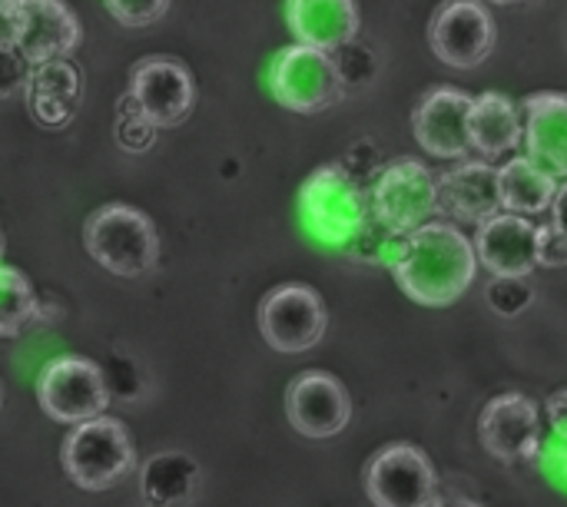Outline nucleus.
I'll list each match as a JSON object with an SVG mask.
<instances>
[{"label": "nucleus", "mask_w": 567, "mask_h": 507, "mask_svg": "<svg viewBox=\"0 0 567 507\" xmlns=\"http://www.w3.org/2000/svg\"><path fill=\"white\" fill-rule=\"evenodd\" d=\"M475 256L498 279H528L538 269V226L532 219L498 213L478 226Z\"/></svg>", "instance_id": "obj_15"}, {"label": "nucleus", "mask_w": 567, "mask_h": 507, "mask_svg": "<svg viewBox=\"0 0 567 507\" xmlns=\"http://www.w3.org/2000/svg\"><path fill=\"white\" fill-rule=\"evenodd\" d=\"M80 96H83V80H80V70L70 60L30 66L23 100H27L30 116L40 126H47V130L70 126L76 110H80Z\"/></svg>", "instance_id": "obj_19"}, {"label": "nucleus", "mask_w": 567, "mask_h": 507, "mask_svg": "<svg viewBox=\"0 0 567 507\" xmlns=\"http://www.w3.org/2000/svg\"><path fill=\"white\" fill-rule=\"evenodd\" d=\"M0 402H3V392H0Z\"/></svg>", "instance_id": "obj_33"}, {"label": "nucleus", "mask_w": 567, "mask_h": 507, "mask_svg": "<svg viewBox=\"0 0 567 507\" xmlns=\"http://www.w3.org/2000/svg\"><path fill=\"white\" fill-rule=\"evenodd\" d=\"M525 139L522 110L502 93H482L468 110V146L485 159H498L518 149Z\"/></svg>", "instance_id": "obj_21"}, {"label": "nucleus", "mask_w": 567, "mask_h": 507, "mask_svg": "<svg viewBox=\"0 0 567 507\" xmlns=\"http://www.w3.org/2000/svg\"><path fill=\"white\" fill-rule=\"evenodd\" d=\"M399 289L419 306L458 302L478 272L475 242L452 223H429L399 239L392 259Z\"/></svg>", "instance_id": "obj_1"}, {"label": "nucleus", "mask_w": 567, "mask_h": 507, "mask_svg": "<svg viewBox=\"0 0 567 507\" xmlns=\"http://www.w3.org/2000/svg\"><path fill=\"white\" fill-rule=\"evenodd\" d=\"M66 478L83 492H106L136 472V445L123 422L96 418L70 428L60 452Z\"/></svg>", "instance_id": "obj_4"}, {"label": "nucleus", "mask_w": 567, "mask_h": 507, "mask_svg": "<svg viewBox=\"0 0 567 507\" xmlns=\"http://www.w3.org/2000/svg\"><path fill=\"white\" fill-rule=\"evenodd\" d=\"M299 219L322 246L349 249L372 223V199L346 166L329 163L302 183Z\"/></svg>", "instance_id": "obj_2"}, {"label": "nucleus", "mask_w": 567, "mask_h": 507, "mask_svg": "<svg viewBox=\"0 0 567 507\" xmlns=\"http://www.w3.org/2000/svg\"><path fill=\"white\" fill-rule=\"evenodd\" d=\"M269 90L292 113H322L342 100L346 80L329 53L296 43L272 56Z\"/></svg>", "instance_id": "obj_7"}, {"label": "nucleus", "mask_w": 567, "mask_h": 507, "mask_svg": "<svg viewBox=\"0 0 567 507\" xmlns=\"http://www.w3.org/2000/svg\"><path fill=\"white\" fill-rule=\"evenodd\" d=\"M37 399L53 422L70 428L96 422L110 408V389L103 369L80 355H60L47 362L37 379Z\"/></svg>", "instance_id": "obj_6"}, {"label": "nucleus", "mask_w": 567, "mask_h": 507, "mask_svg": "<svg viewBox=\"0 0 567 507\" xmlns=\"http://www.w3.org/2000/svg\"><path fill=\"white\" fill-rule=\"evenodd\" d=\"M83 30L76 13L60 0H23V33L17 43V53L30 63H56L70 60V53L80 46Z\"/></svg>", "instance_id": "obj_16"}, {"label": "nucleus", "mask_w": 567, "mask_h": 507, "mask_svg": "<svg viewBox=\"0 0 567 507\" xmlns=\"http://www.w3.org/2000/svg\"><path fill=\"white\" fill-rule=\"evenodd\" d=\"M169 10L166 0H146V3H120V0H110L106 3V13H113L123 27H150V23H159V17Z\"/></svg>", "instance_id": "obj_26"}, {"label": "nucleus", "mask_w": 567, "mask_h": 507, "mask_svg": "<svg viewBox=\"0 0 567 507\" xmlns=\"http://www.w3.org/2000/svg\"><path fill=\"white\" fill-rule=\"evenodd\" d=\"M558 196V179L542 173L528 156H515L498 169V203L508 216H538L551 209Z\"/></svg>", "instance_id": "obj_22"}, {"label": "nucleus", "mask_w": 567, "mask_h": 507, "mask_svg": "<svg viewBox=\"0 0 567 507\" xmlns=\"http://www.w3.org/2000/svg\"><path fill=\"white\" fill-rule=\"evenodd\" d=\"M478 438L498 462H532L542 452V408L522 392H505L482 408Z\"/></svg>", "instance_id": "obj_12"}, {"label": "nucleus", "mask_w": 567, "mask_h": 507, "mask_svg": "<svg viewBox=\"0 0 567 507\" xmlns=\"http://www.w3.org/2000/svg\"><path fill=\"white\" fill-rule=\"evenodd\" d=\"M83 246L96 266L136 279L159 262V232L153 219L126 203H106L83 223Z\"/></svg>", "instance_id": "obj_3"}, {"label": "nucleus", "mask_w": 567, "mask_h": 507, "mask_svg": "<svg viewBox=\"0 0 567 507\" xmlns=\"http://www.w3.org/2000/svg\"><path fill=\"white\" fill-rule=\"evenodd\" d=\"M538 462L551 475H565L567 472V389L555 392L545 405Z\"/></svg>", "instance_id": "obj_25"}, {"label": "nucleus", "mask_w": 567, "mask_h": 507, "mask_svg": "<svg viewBox=\"0 0 567 507\" xmlns=\"http://www.w3.org/2000/svg\"><path fill=\"white\" fill-rule=\"evenodd\" d=\"M369 199L372 219L382 229L392 236H409L429 226L439 213V179L419 159H395L379 173Z\"/></svg>", "instance_id": "obj_5"}, {"label": "nucleus", "mask_w": 567, "mask_h": 507, "mask_svg": "<svg viewBox=\"0 0 567 507\" xmlns=\"http://www.w3.org/2000/svg\"><path fill=\"white\" fill-rule=\"evenodd\" d=\"M0 256H3V232H0Z\"/></svg>", "instance_id": "obj_32"}, {"label": "nucleus", "mask_w": 567, "mask_h": 507, "mask_svg": "<svg viewBox=\"0 0 567 507\" xmlns=\"http://www.w3.org/2000/svg\"><path fill=\"white\" fill-rule=\"evenodd\" d=\"M286 415L306 438H332L352 418V399L336 375L302 372L286 392Z\"/></svg>", "instance_id": "obj_13"}, {"label": "nucleus", "mask_w": 567, "mask_h": 507, "mask_svg": "<svg viewBox=\"0 0 567 507\" xmlns=\"http://www.w3.org/2000/svg\"><path fill=\"white\" fill-rule=\"evenodd\" d=\"M23 33V0H0V50H17Z\"/></svg>", "instance_id": "obj_29"}, {"label": "nucleus", "mask_w": 567, "mask_h": 507, "mask_svg": "<svg viewBox=\"0 0 567 507\" xmlns=\"http://www.w3.org/2000/svg\"><path fill=\"white\" fill-rule=\"evenodd\" d=\"M196 485H199L196 462L179 452H163L146 462L140 492L146 507H186L196 495Z\"/></svg>", "instance_id": "obj_23"}, {"label": "nucleus", "mask_w": 567, "mask_h": 507, "mask_svg": "<svg viewBox=\"0 0 567 507\" xmlns=\"http://www.w3.org/2000/svg\"><path fill=\"white\" fill-rule=\"evenodd\" d=\"M329 325V312L322 296L312 286L286 282L266 292L259 302V332L269 342V349L299 355L322 342Z\"/></svg>", "instance_id": "obj_8"}, {"label": "nucleus", "mask_w": 567, "mask_h": 507, "mask_svg": "<svg viewBox=\"0 0 567 507\" xmlns=\"http://www.w3.org/2000/svg\"><path fill=\"white\" fill-rule=\"evenodd\" d=\"M286 20L299 46L329 56L359 33V7L352 0H292L286 7Z\"/></svg>", "instance_id": "obj_20"}, {"label": "nucleus", "mask_w": 567, "mask_h": 507, "mask_svg": "<svg viewBox=\"0 0 567 507\" xmlns=\"http://www.w3.org/2000/svg\"><path fill=\"white\" fill-rule=\"evenodd\" d=\"M37 319V296L23 272L0 266V339L20 335Z\"/></svg>", "instance_id": "obj_24"}, {"label": "nucleus", "mask_w": 567, "mask_h": 507, "mask_svg": "<svg viewBox=\"0 0 567 507\" xmlns=\"http://www.w3.org/2000/svg\"><path fill=\"white\" fill-rule=\"evenodd\" d=\"M30 63L17 50H0V96H10L27 86Z\"/></svg>", "instance_id": "obj_28"}, {"label": "nucleus", "mask_w": 567, "mask_h": 507, "mask_svg": "<svg viewBox=\"0 0 567 507\" xmlns=\"http://www.w3.org/2000/svg\"><path fill=\"white\" fill-rule=\"evenodd\" d=\"M528 159L551 179H567V93H535L525 100Z\"/></svg>", "instance_id": "obj_17"}, {"label": "nucleus", "mask_w": 567, "mask_h": 507, "mask_svg": "<svg viewBox=\"0 0 567 507\" xmlns=\"http://www.w3.org/2000/svg\"><path fill=\"white\" fill-rule=\"evenodd\" d=\"M439 213L458 223H488L502 213L498 169L482 159H468L439 179Z\"/></svg>", "instance_id": "obj_18"}, {"label": "nucleus", "mask_w": 567, "mask_h": 507, "mask_svg": "<svg viewBox=\"0 0 567 507\" xmlns=\"http://www.w3.org/2000/svg\"><path fill=\"white\" fill-rule=\"evenodd\" d=\"M126 103L140 113L153 130L179 126L196 103L193 73L169 56H146L130 70V93Z\"/></svg>", "instance_id": "obj_9"}, {"label": "nucleus", "mask_w": 567, "mask_h": 507, "mask_svg": "<svg viewBox=\"0 0 567 507\" xmlns=\"http://www.w3.org/2000/svg\"><path fill=\"white\" fill-rule=\"evenodd\" d=\"M522 282H525V279H498V282L488 289L492 309H498L502 315H518L522 306L515 302V289H522Z\"/></svg>", "instance_id": "obj_30"}, {"label": "nucleus", "mask_w": 567, "mask_h": 507, "mask_svg": "<svg viewBox=\"0 0 567 507\" xmlns=\"http://www.w3.org/2000/svg\"><path fill=\"white\" fill-rule=\"evenodd\" d=\"M365 492L375 507H432L439 475L422 448L399 442L369 462Z\"/></svg>", "instance_id": "obj_10"}, {"label": "nucleus", "mask_w": 567, "mask_h": 507, "mask_svg": "<svg viewBox=\"0 0 567 507\" xmlns=\"http://www.w3.org/2000/svg\"><path fill=\"white\" fill-rule=\"evenodd\" d=\"M495 40H498V30H495L492 13L472 0L442 3L429 27L432 53L442 63L458 66V70H472L485 63L495 50Z\"/></svg>", "instance_id": "obj_11"}, {"label": "nucleus", "mask_w": 567, "mask_h": 507, "mask_svg": "<svg viewBox=\"0 0 567 507\" xmlns=\"http://www.w3.org/2000/svg\"><path fill=\"white\" fill-rule=\"evenodd\" d=\"M565 485H567V472H565Z\"/></svg>", "instance_id": "obj_34"}, {"label": "nucleus", "mask_w": 567, "mask_h": 507, "mask_svg": "<svg viewBox=\"0 0 567 507\" xmlns=\"http://www.w3.org/2000/svg\"><path fill=\"white\" fill-rule=\"evenodd\" d=\"M538 266H548V269L567 266V232H561L555 223L538 226Z\"/></svg>", "instance_id": "obj_27"}, {"label": "nucleus", "mask_w": 567, "mask_h": 507, "mask_svg": "<svg viewBox=\"0 0 567 507\" xmlns=\"http://www.w3.org/2000/svg\"><path fill=\"white\" fill-rule=\"evenodd\" d=\"M551 213H555V226L561 229V232H567V179L558 186V196H555V203H551Z\"/></svg>", "instance_id": "obj_31"}, {"label": "nucleus", "mask_w": 567, "mask_h": 507, "mask_svg": "<svg viewBox=\"0 0 567 507\" xmlns=\"http://www.w3.org/2000/svg\"><path fill=\"white\" fill-rule=\"evenodd\" d=\"M468 110H472L468 93H462L455 86L429 90L412 113V133H415L419 146L439 159H465L472 153Z\"/></svg>", "instance_id": "obj_14"}]
</instances>
